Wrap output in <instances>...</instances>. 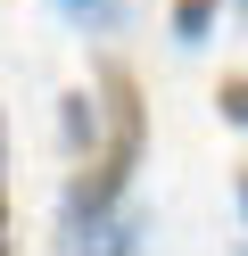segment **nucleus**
I'll list each match as a JSON object with an SVG mask.
<instances>
[{"label":"nucleus","mask_w":248,"mask_h":256,"mask_svg":"<svg viewBox=\"0 0 248 256\" xmlns=\"http://www.w3.org/2000/svg\"><path fill=\"white\" fill-rule=\"evenodd\" d=\"M99 108H108V140H99V157H91V182H75V198H66V223H75V232H91V223L116 206V190L132 182V166H141V140H149L132 66H116V58L99 66Z\"/></svg>","instance_id":"obj_1"},{"label":"nucleus","mask_w":248,"mask_h":256,"mask_svg":"<svg viewBox=\"0 0 248 256\" xmlns=\"http://www.w3.org/2000/svg\"><path fill=\"white\" fill-rule=\"evenodd\" d=\"M223 116L248 124V74H231V83H223Z\"/></svg>","instance_id":"obj_5"},{"label":"nucleus","mask_w":248,"mask_h":256,"mask_svg":"<svg viewBox=\"0 0 248 256\" xmlns=\"http://www.w3.org/2000/svg\"><path fill=\"white\" fill-rule=\"evenodd\" d=\"M58 132H66V149H75V157H99V100L66 91V108H58Z\"/></svg>","instance_id":"obj_2"},{"label":"nucleus","mask_w":248,"mask_h":256,"mask_svg":"<svg viewBox=\"0 0 248 256\" xmlns=\"http://www.w3.org/2000/svg\"><path fill=\"white\" fill-rule=\"evenodd\" d=\"M0 248H9V223H0Z\"/></svg>","instance_id":"obj_6"},{"label":"nucleus","mask_w":248,"mask_h":256,"mask_svg":"<svg viewBox=\"0 0 248 256\" xmlns=\"http://www.w3.org/2000/svg\"><path fill=\"white\" fill-rule=\"evenodd\" d=\"M215 25V0H174V42H207Z\"/></svg>","instance_id":"obj_4"},{"label":"nucleus","mask_w":248,"mask_h":256,"mask_svg":"<svg viewBox=\"0 0 248 256\" xmlns=\"http://www.w3.org/2000/svg\"><path fill=\"white\" fill-rule=\"evenodd\" d=\"M58 8L83 25V34H108V25H124V0H58Z\"/></svg>","instance_id":"obj_3"}]
</instances>
